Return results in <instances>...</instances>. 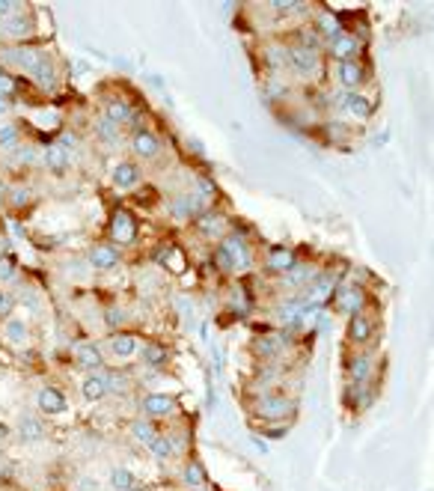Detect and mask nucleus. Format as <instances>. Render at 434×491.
<instances>
[{
  "label": "nucleus",
  "instance_id": "nucleus-1",
  "mask_svg": "<svg viewBox=\"0 0 434 491\" xmlns=\"http://www.w3.org/2000/svg\"><path fill=\"white\" fill-rule=\"evenodd\" d=\"M295 414H297V402L280 393H262L253 402V417H259L262 423H283V420H292Z\"/></svg>",
  "mask_w": 434,
  "mask_h": 491
},
{
  "label": "nucleus",
  "instance_id": "nucleus-2",
  "mask_svg": "<svg viewBox=\"0 0 434 491\" xmlns=\"http://www.w3.org/2000/svg\"><path fill=\"white\" fill-rule=\"evenodd\" d=\"M217 248L226 253L232 271H247V268L253 265V259H256L253 250H250V244L244 241V236H238V232H229V236H224Z\"/></svg>",
  "mask_w": 434,
  "mask_h": 491
},
{
  "label": "nucleus",
  "instance_id": "nucleus-3",
  "mask_svg": "<svg viewBox=\"0 0 434 491\" xmlns=\"http://www.w3.org/2000/svg\"><path fill=\"white\" fill-rule=\"evenodd\" d=\"M33 30H36V24H33V15H21L18 9H15L13 15L0 18V39H6V42L21 45V39H30L33 36Z\"/></svg>",
  "mask_w": 434,
  "mask_h": 491
},
{
  "label": "nucleus",
  "instance_id": "nucleus-4",
  "mask_svg": "<svg viewBox=\"0 0 434 491\" xmlns=\"http://www.w3.org/2000/svg\"><path fill=\"white\" fill-rule=\"evenodd\" d=\"M288 69H292L295 75H300V77H313V75L321 72V57L316 51H307V48L292 45V48H288Z\"/></svg>",
  "mask_w": 434,
  "mask_h": 491
},
{
  "label": "nucleus",
  "instance_id": "nucleus-5",
  "mask_svg": "<svg viewBox=\"0 0 434 491\" xmlns=\"http://www.w3.org/2000/svg\"><path fill=\"white\" fill-rule=\"evenodd\" d=\"M110 239L116 244H131L137 239V220L131 211H125V209L114 211V218H110Z\"/></svg>",
  "mask_w": 434,
  "mask_h": 491
},
{
  "label": "nucleus",
  "instance_id": "nucleus-6",
  "mask_svg": "<svg viewBox=\"0 0 434 491\" xmlns=\"http://www.w3.org/2000/svg\"><path fill=\"white\" fill-rule=\"evenodd\" d=\"M336 77H339V84H342V89L345 93H357V89L366 84V66L354 57V60H342L339 63V69H336Z\"/></svg>",
  "mask_w": 434,
  "mask_h": 491
},
{
  "label": "nucleus",
  "instance_id": "nucleus-7",
  "mask_svg": "<svg viewBox=\"0 0 434 491\" xmlns=\"http://www.w3.org/2000/svg\"><path fill=\"white\" fill-rule=\"evenodd\" d=\"M327 51H330V57L333 60H354V57H357V51H360V42L357 39H354V33L351 30H339L336 33V36H333L330 42H327Z\"/></svg>",
  "mask_w": 434,
  "mask_h": 491
},
{
  "label": "nucleus",
  "instance_id": "nucleus-8",
  "mask_svg": "<svg viewBox=\"0 0 434 491\" xmlns=\"http://www.w3.org/2000/svg\"><path fill=\"white\" fill-rule=\"evenodd\" d=\"M226 223L229 220L220 215L217 209H208V211H203V215L194 220V227H196V232L203 239H220V236H224V229H226Z\"/></svg>",
  "mask_w": 434,
  "mask_h": 491
},
{
  "label": "nucleus",
  "instance_id": "nucleus-9",
  "mask_svg": "<svg viewBox=\"0 0 434 491\" xmlns=\"http://www.w3.org/2000/svg\"><path fill=\"white\" fill-rule=\"evenodd\" d=\"M345 372H348V384H366V382H372L375 361L369 354H354L345 363Z\"/></svg>",
  "mask_w": 434,
  "mask_h": 491
},
{
  "label": "nucleus",
  "instance_id": "nucleus-10",
  "mask_svg": "<svg viewBox=\"0 0 434 491\" xmlns=\"http://www.w3.org/2000/svg\"><path fill=\"white\" fill-rule=\"evenodd\" d=\"M313 277H316V268L313 265L295 262L286 274H280V286L288 289V292H292V289H307L309 283H313Z\"/></svg>",
  "mask_w": 434,
  "mask_h": 491
},
{
  "label": "nucleus",
  "instance_id": "nucleus-11",
  "mask_svg": "<svg viewBox=\"0 0 434 491\" xmlns=\"http://www.w3.org/2000/svg\"><path fill=\"white\" fill-rule=\"evenodd\" d=\"M161 137L155 131H146V128H137L134 137H131V149H134L140 158H158L161 155Z\"/></svg>",
  "mask_w": 434,
  "mask_h": 491
},
{
  "label": "nucleus",
  "instance_id": "nucleus-12",
  "mask_svg": "<svg viewBox=\"0 0 434 491\" xmlns=\"http://www.w3.org/2000/svg\"><path fill=\"white\" fill-rule=\"evenodd\" d=\"M339 107H342L348 116H354V119H369V116L375 114V105H372L366 96H360V93H342Z\"/></svg>",
  "mask_w": 434,
  "mask_h": 491
},
{
  "label": "nucleus",
  "instance_id": "nucleus-13",
  "mask_svg": "<svg viewBox=\"0 0 434 491\" xmlns=\"http://www.w3.org/2000/svg\"><path fill=\"white\" fill-rule=\"evenodd\" d=\"M375 337V319L366 316V312H357V316H351L348 322V340L354 345H366Z\"/></svg>",
  "mask_w": 434,
  "mask_h": 491
},
{
  "label": "nucleus",
  "instance_id": "nucleus-14",
  "mask_svg": "<svg viewBox=\"0 0 434 491\" xmlns=\"http://www.w3.org/2000/svg\"><path fill=\"white\" fill-rule=\"evenodd\" d=\"M336 304H339V310L348 312V316H357V312H363V310H366V292H363V286L339 289V292H336Z\"/></svg>",
  "mask_w": 434,
  "mask_h": 491
},
{
  "label": "nucleus",
  "instance_id": "nucleus-15",
  "mask_svg": "<svg viewBox=\"0 0 434 491\" xmlns=\"http://www.w3.org/2000/svg\"><path fill=\"white\" fill-rule=\"evenodd\" d=\"M33 81H36V86L39 89H45V93H54V89H57V84H60V77H57V69H54V63L45 57V54H42V60L33 66Z\"/></svg>",
  "mask_w": 434,
  "mask_h": 491
},
{
  "label": "nucleus",
  "instance_id": "nucleus-16",
  "mask_svg": "<svg viewBox=\"0 0 434 491\" xmlns=\"http://www.w3.org/2000/svg\"><path fill=\"white\" fill-rule=\"evenodd\" d=\"M170 215L176 220H196L199 215H203V206L196 203V197L194 194H179L170 203Z\"/></svg>",
  "mask_w": 434,
  "mask_h": 491
},
{
  "label": "nucleus",
  "instance_id": "nucleus-17",
  "mask_svg": "<svg viewBox=\"0 0 434 491\" xmlns=\"http://www.w3.org/2000/svg\"><path fill=\"white\" fill-rule=\"evenodd\" d=\"M36 402H39V408L45 411V414H63V411L69 408V399H65V393H63V390H57V387L39 390Z\"/></svg>",
  "mask_w": 434,
  "mask_h": 491
},
{
  "label": "nucleus",
  "instance_id": "nucleus-18",
  "mask_svg": "<svg viewBox=\"0 0 434 491\" xmlns=\"http://www.w3.org/2000/svg\"><path fill=\"white\" fill-rule=\"evenodd\" d=\"M262 60L268 63L271 72L288 69V45H286V42H268V45L262 48Z\"/></svg>",
  "mask_w": 434,
  "mask_h": 491
},
{
  "label": "nucleus",
  "instance_id": "nucleus-19",
  "mask_svg": "<svg viewBox=\"0 0 434 491\" xmlns=\"http://www.w3.org/2000/svg\"><path fill=\"white\" fill-rule=\"evenodd\" d=\"M110 179H114L116 188H134V185H140L143 173H140V167L134 161H119L114 167V173H110Z\"/></svg>",
  "mask_w": 434,
  "mask_h": 491
},
{
  "label": "nucleus",
  "instance_id": "nucleus-20",
  "mask_svg": "<svg viewBox=\"0 0 434 491\" xmlns=\"http://www.w3.org/2000/svg\"><path fill=\"white\" fill-rule=\"evenodd\" d=\"M295 262H297V253H295V250H288V248H274L268 256H265V265H268V271L277 274V277L286 274Z\"/></svg>",
  "mask_w": 434,
  "mask_h": 491
},
{
  "label": "nucleus",
  "instance_id": "nucleus-21",
  "mask_svg": "<svg viewBox=\"0 0 434 491\" xmlns=\"http://www.w3.org/2000/svg\"><path fill=\"white\" fill-rule=\"evenodd\" d=\"M313 27H316V33H318L321 39L330 42V39L342 30V18H339L336 13H327V9H321V13L316 15V24H313Z\"/></svg>",
  "mask_w": 434,
  "mask_h": 491
},
{
  "label": "nucleus",
  "instance_id": "nucleus-22",
  "mask_svg": "<svg viewBox=\"0 0 434 491\" xmlns=\"http://www.w3.org/2000/svg\"><path fill=\"white\" fill-rule=\"evenodd\" d=\"M304 310H307V301L304 298H288L286 304L277 310V316H280V322L286 328H295L300 325V316H304Z\"/></svg>",
  "mask_w": 434,
  "mask_h": 491
},
{
  "label": "nucleus",
  "instance_id": "nucleus-23",
  "mask_svg": "<svg viewBox=\"0 0 434 491\" xmlns=\"http://www.w3.org/2000/svg\"><path fill=\"white\" fill-rule=\"evenodd\" d=\"M173 396H166V393H149L146 399H143V411H146L149 417H166L173 411Z\"/></svg>",
  "mask_w": 434,
  "mask_h": 491
},
{
  "label": "nucleus",
  "instance_id": "nucleus-24",
  "mask_svg": "<svg viewBox=\"0 0 434 491\" xmlns=\"http://www.w3.org/2000/svg\"><path fill=\"white\" fill-rule=\"evenodd\" d=\"M119 262V250L114 244H95L90 250V265L93 268H114Z\"/></svg>",
  "mask_w": 434,
  "mask_h": 491
},
{
  "label": "nucleus",
  "instance_id": "nucleus-25",
  "mask_svg": "<svg viewBox=\"0 0 434 491\" xmlns=\"http://www.w3.org/2000/svg\"><path fill=\"white\" fill-rule=\"evenodd\" d=\"M104 119L116 122V126H122V122L134 119V110H131L128 102H122V98H107L104 102Z\"/></svg>",
  "mask_w": 434,
  "mask_h": 491
},
{
  "label": "nucleus",
  "instance_id": "nucleus-26",
  "mask_svg": "<svg viewBox=\"0 0 434 491\" xmlns=\"http://www.w3.org/2000/svg\"><path fill=\"white\" fill-rule=\"evenodd\" d=\"M77 366H81V370H86V372L98 370V366H102V352H98L95 345H90V342L77 345Z\"/></svg>",
  "mask_w": 434,
  "mask_h": 491
},
{
  "label": "nucleus",
  "instance_id": "nucleus-27",
  "mask_svg": "<svg viewBox=\"0 0 434 491\" xmlns=\"http://www.w3.org/2000/svg\"><path fill=\"white\" fill-rule=\"evenodd\" d=\"M18 435L24 444H36L39 438H45V426H42V420H36V417H24L18 423Z\"/></svg>",
  "mask_w": 434,
  "mask_h": 491
},
{
  "label": "nucleus",
  "instance_id": "nucleus-28",
  "mask_svg": "<svg viewBox=\"0 0 434 491\" xmlns=\"http://www.w3.org/2000/svg\"><path fill=\"white\" fill-rule=\"evenodd\" d=\"M110 352L116 357H131L137 352V340L131 337V333H114V337H110Z\"/></svg>",
  "mask_w": 434,
  "mask_h": 491
},
{
  "label": "nucleus",
  "instance_id": "nucleus-29",
  "mask_svg": "<svg viewBox=\"0 0 434 491\" xmlns=\"http://www.w3.org/2000/svg\"><path fill=\"white\" fill-rule=\"evenodd\" d=\"M292 36H295V45H297V48H307V51H316V54H318V48H321V36L316 33V27H313V24L295 30Z\"/></svg>",
  "mask_w": 434,
  "mask_h": 491
},
{
  "label": "nucleus",
  "instance_id": "nucleus-30",
  "mask_svg": "<svg viewBox=\"0 0 434 491\" xmlns=\"http://www.w3.org/2000/svg\"><path fill=\"white\" fill-rule=\"evenodd\" d=\"M84 396L95 402V399H104L107 396V387H104V375H90L84 382Z\"/></svg>",
  "mask_w": 434,
  "mask_h": 491
},
{
  "label": "nucleus",
  "instance_id": "nucleus-31",
  "mask_svg": "<svg viewBox=\"0 0 434 491\" xmlns=\"http://www.w3.org/2000/svg\"><path fill=\"white\" fill-rule=\"evenodd\" d=\"M110 483H114L116 491H137V479L131 471H125V467H116V471L110 474Z\"/></svg>",
  "mask_w": 434,
  "mask_h": 491
},
{
  "label": "nucleus",
  "instance_id": "nucleus-32",
  "mask_svg": "<svg viewBox=\"0 0 434 491\" xmlns=\"http://www.w3.org/2000/svg\"><path fill=\"white\" fill-rule=\"evenodd\" d=\"M119 128H122V126H116V122H110V119H104V116L95 119V134H98V137H102L104 143H119Z\"/></svg>",
  "mask_w": 434,
  "mask_h": 491
},
{
  "label": "nucleus",
  "instance_id": "nucleus-33",
  "mask_svg": "<svg viewBox=\"0 0 434 491\" xmlns=\"http://www.w3.org/2000/svg\"><path fill=\"white\" fill-rule=\"evenodd\" d=\"M131 435H134L140 444H152L155 438H158V432H155V426L149 420H131Z\"/></svg>",
  "mask_w": 434,
  "mask_h": 491
},
{
  "label": "nucleus",
  "instance_id": "nucleus-34",
  "mask_svg": "<svg viewBox=\"0 0 434 491\" xmlns=\"http://www.w3.org/2000/svg\"><path fill=\"white\" fill-rule=\"evenodd\" d=\"M271 9L277 13V18H295L300 13H307V3H292V0H277V3H271Z\"/></svg>",
  "mask_w": 434,
  "mask_h": 491
},
{
  "label": "nucleus",
  "instance_id": "nucleus-35",
  "mask_svg": "<svg viewBox=\"0 0 434 491\" xmlns=\"http://www.w3.org/2000/svg\"><path fill=\"white\" fill-rule=\"evenodd\" d=\"M104 387H107V393H116V396H125L128 393V387H131V382L122 372H110V375H104Z\"/></svg>",
  "mask_w": 434,
  "mask_h": 491
},
{
  "label": "nucleus",
  "instance_id": "nucleus-36",
  "mask_svg": "<svg viewBox=\"0 0 434 491\" xmlns=\"http://www.w3.org/2000/svg\"><path fill=\"white\" fill-rule=\"evenodd\" d=\"M325 134H327V140H330V143H342V140H348V137H351V128L345 126V122L330 119V122H325Z\"/></svg>",
  "mask_w": 434,
  "mask_h": 491
},
{
  "label": "nucleus",
  "instance_id": "nucleus-37",
  "mask_svg": "<svg viewBox=\"0 0 434 491\" xmlns=\"http://www.w3.org/2000/svg\"><path fill=\"white\" fill-rule=\"evenodd\" d=\"M45 164L51 167L54 173H63L65 167H69V158H65V152H63L60 146H51V149L45 152Z\"/></svg>",
  "mask_w": 434,
  "mask_h": 491
},
{
  "label": "nucleus",
  "instance_id": "nucleus-38",
  "mask_svg": "<svg viewBox=\"0 0 434 491\" xmlns=\"http://www.w3.org/2000/svg\"><path fill=\"white\" fill-rule=\"evenodd\" d=\"M182 476H185L187 485H203L206 483V471H203V464H199V462H187Z\"/></svg>",
  "mask_w": 434,
  "mask_h": 491
},
{
  "label": "nucleus",
  "instance_id": "nucleus-39",
  "mask_svg": "<svg viewBox=\"0 0 434 491\" xmlns=\"http://www.w3.org/2000/svg\"><path fill=\"white\" fill-rule=\"evenodd\" d=\"M143 357H146V363H149V366H164V361H166V349H164V345H158V342H149L146 349H143Z\"/></svg>",
  "mask_w": 434,
  "mask_h": 491
},
{
  "label": "nucleus",
  "instance_id": "nucleus-40",
  "mask_svg": "<svg viewBox=\"0 0 434 491\" xmlns=\"http://www.w3.org/2000/svg\"><path fill=\"white\" fill-rule=\"evenodd\" d=\"M27 203H30V191H27V188H21V185L9 188V194H6V206H13V209H24Z\"/></svg>",
  "mask_w": 434,
  "mask_h": 491
},
{
  "label": "nucleus",
  "instance_id": "nucleus-41",
  "mask_svg": "<svg viewBox=\"0 0 434 491\" xmlns=\"http://www.w3.org/2000/svg\"><path fill=\"white\" fill-rule=\"evenodd\" d=\"M6 337L9 342H21L27 337V328H24V322H18V319H9L6 322Z\"/></svg>",
  "mask_w": 434,
  "mask_h": 491
},
{
  "label": "nucleus",
  "instance_id": "nucleus-42",
  "mask_svg": "<svg viewBox=\"0 0 434 491\" xmlns=\"http://www.w3.org/2000/svg\"><path fill=\"white\" fill-rule=\"evenodd\" d=\"M149 446H152V453L158 455V459H170V455H173V444H170V438H155Z\"/></svg>",
  "mask_w": 434,
  "mask_h": 491
},
{
  "label": "nucleus",
  "instance_id": "nucleus-43",
  "mask_svg": "<svg viewBox=\"0 0 434 491\" xmlns=\"http://www.w3.org/2000/svg\"><path fill=\"white\" fill-rule=\"evenodd\" d=\"M122 322H125V310H119V307H107V312H104V325H107V328H119Z\"/></svg>",
  "mask_w": 434,
  "mask_h": 491
},
{
  "label": "nucleus",
  "instance_id": "nucleus-44",
  "mask_svg": "<svg viewBox=\"0 0 434 491\" xmlns=\"http://www.w3.org/2000/svg\"><path fill=\"white\" fill-rule=\"evenodd\" d=\"M18 89V81L15 77H9L6 72H0V98H9Z\"/></svg>",
  "mask_w": 434,
  "mask_h": 491
},
{
  "label": "nucleus",
  "instance_id": "nucleus-45",
  "mask_svg": "<svg viewBox=\"0 0 434 491\" xmlns=\"http://www.w3.org/2000/svg\"><path fill=\"white\" fill-rule=\"evenodd\" d=\"M265 93H268V98L286 96V93H288V89H286V81H280V77H271V81H268V89H265Z\"/></svg>",
  "mask_w": 434,
  "mask_h": 491
},
{
  "label": "nucleus",
  "instance_id": "nucleus-46",
  "mask_svg": "<svg viewBox=\"0 0 434 491\" xmlns=\"http://www.w3.org/2000/svg\"><path fill=\"white\" fill-rule=\"evenodd\" d=\"M0 280H15V262L13 259H0Z\"/></svg>",
  "mask_w": 434,
  "mask_h": 491
},
{
  "label": "nucleus",
  "instance_id": "nucleus-47",
  "mask_svg": "<svg viewBox=\"0 0 434 491\" xmlns=\"http://www.w3.org/2000/svg\"><path fill=\"white\" fill-rule=\"evenodd\" d=\"M15 140H18V128L15 126L0 128V146H9V143H15Z\"/></svg>",
  "mask_w": 434,
  "mask_h": 491
},
{
  "label": "nucleus",
  "instance_id": "nucleus-48",
  "mask_svg": "<svg viewBox=\"0 0 434 491\" xmlns=\"http://www.w3.org/2000/svg\"><path fill=\"white\" fill-rule=\"evenodd\" d=\"M13 307H15V301L9 298L6 292H0V319L9 316V312H13Z\"/></svg>",
  "mask_w": 434,
  "mask_h": 491
},
{
  "label": "nucleus",
  "instance_id": "nucleus-49",
  "mask_svg": "<svg viewBox=\"0 0 434 491\" xmlns=\"http://www.w3.org/2000/svg\"><path fill=\"white\" fill-rule=\"evenodd\" d=\"M18 9V3H9V0H0V18H6V15H13Z\"/></svg>",
  "mask_w": 434,
  "mask_h": 491
},
{
  "label": "nucleus",
  "instance_id": "nucleus-50",
  "mask_svg": "<svg viewBox=\"0 0 434 491\" xmlns=\"http://www.w3.org/2000/svg\"><path fill=\"white\" fill-rule=\"evenodd\" d=\"M137 199H143V203H149V206H152L155 199H158V194H155L152 188H143V194H137Z\"/></svg>",
  "mask_w": 434,
  "mask_h": 491
},
{
  "label": "nucleus",
  "instance_id": "nucleus-51",
  "mask_svg": "<svg viewBox=\"0 0 434 491\" xmlns=\"http://www.w3.org/2000/svg\"><path fill=\"white\" fill-rule=\"evenodd\" d=\"M60 140H63V146H75V134H72V131H65Z\"/></svg>",
  "mask_w": 434,
  "mask_h": 491
},
{
  "label": "nucleus",
  "instance_id": "nucleus-52",
  "mask_svg": "<svg viewBox=\"0 0 434 491\" xmlns=\"http://www.w3.org/2000/svg\"><path fill=\"white\" fill-rule=\"evenodd\" d=\"M6 110H9V98H0V116H3Z\"/></svg>",
  "mask_w": 434,
  "mask_h": 491
},
{
  "label": "nucleus",
  "instance_id": "nucleus-53",
  "mask_svg": "<svg viewBox=\"0 0 434 491\" xmlns=\"http://www.w3.org/2000/svg\"><path fill=\"white\" fill-rule=\"evenodd\" d=\"M6 438H9V429H6V426H3V423H0V444H3V441H6Z\"/></svg>",
  "mask_w": 434,
  "mask_h": 491
}]
</instances>
